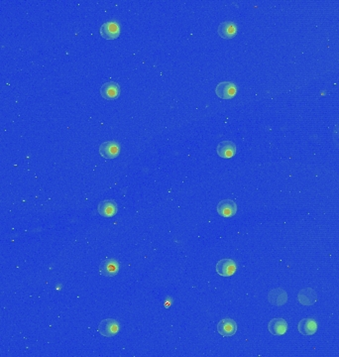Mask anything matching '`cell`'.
<instances>
[{
    "label": "cell",
    "instance_id": "16",
    "mask_svg": "<svg viewBox=\"0 0 339 357\" xmlns=\"http://www.w3.org/2000/svg\"><path fill=\"white\" fill-rule=\"evenodd\" d=\"M217 152L221 158H232L236 154V145L231 141H222L218 145Z\"/></svg>",
    "mask_w": 339,
    "mask_h": 357
},
{
    "label": "cell",
    "instance_id": "11",
    "mask_svg": "<svg viewBox=\"0 0 339 357\" xmlns=\"http://www.w3.org/2000/svg\"><path fill=\"white\" fill-rule=\"evenodd\" d=\"M218 33L223 39H232L237 34V26L232 21L222 22L218 28Z\"/></svg>",
    "mask_w": 339,
    "mask_h": 357
},
{
    "label": "cell",
    "instance_id": "10",
    "mask_svg": "<svg viewBox=\"0 0 339 357\" xmlns=\"http://www.w3.org/2000/svg\"><path fill=\"white\" fill-rule=\"evenodd\" d=\"M298 300L303 306H313L318 301V295L314 289L305 288L299 293Z\"/></svg>",
    "mask_w": 339,
    "mask_h": 357
},
{
    "label": "cell",
    "instance_id": "15",
    "mask_svg": "<svg viewBox=\"0 0 339 357\" xmlns=\"http://www.w3.org/2000/svg\"><path fill=\"white\" fill-rule=\"evenodd\" d=\"M268 300L270 302V304L275 305L277 307H280L286 304L287 300H288V296L287 293L283 290V289H275L272 290L269 295H268Z\"/></svg>",
    "mask_w": 339,
    "mask_h": 357
},
{
    "label": "cell",
    "instance_id": "4",
    "mask_svg": "<svg viewBox=\"0 0 339 357\" xmlns=\"http://www.w3.org/2000/svg\"><path fill=\"white\" fill-rule=\"evenodd\" d=\"M217 329H218V333L220 336H222L224 337H229L236 334L237 323L235 322V320H233L231 318H224V319H221L218 323Z\"/></svg>",
    "mask_w": 339,
    "mask_h": 357
},
{
    "label": "cell",
    "instance_id": "14",
    "mask_svg": "<svg viewBox=\"0 0 339 357\" xmlns=\"http://www.w3.org/2000/svg\"><path fill=\"white\" fill-rule=\"evenodd\" d=\"M298 329L302 336H313L318 331V324L313 318H303L299 321Z\"/></svg>",
    "mask_w": 339,
    "mask_h": 357
},
{
    "label": "cell",
    "instance_id": "5",
    "mask_svg": "<svg viewBox=\"0 0 339 357\" xmlns=\"http://www.w3.org/2000/svg\"><path fill=\"white\" fill-rule=\"evenodd\" d=\"M215 269H217L218 274H219L220 276L230 277L235 274L237 270V265L232 259H222V260L218 262L217 268Z\"/></svg>",
    "mask_w": 339,
    "mask_h": 357
},
{
    "label": "cell",
    "instance_id": "3",
    "mask_svg": "<svg viewBox=\"0 0 339 357\" xmlns=\"http://www.w3.org/2000/svg\"><path fill=\"white\" fill-rule=\"evenodd\" d=\"M120 28L117 22L109 21L102 24L100 27V35L107 40H114L119 37Z\"/></svg>",
    "mask_w": 339,
    "mask_h": 357
},
{
    "label": "cell",
    "instance_id": "6",
    "mask_svg": "<svg viewBox=\"0 0 339 357\" xmlns=\"http://www.w3.org/2000/svg\"><path fill=\"white\" fill-rule=\"evenodd\" d=\"M120 146L116 141H106L100 146V153L105 159H114L119 155Z\"/></svg>",
    "mask_w": 339,
    "mask_h": 357
},
{
    "label": "cell",
    "instance_id": "8",
    "mask_svg": "<svg viewBox=\"0 0 339 357\" xmlns=\"http://www.w3.org/2000/svg\"><path fill=\"white\" fill-rule=\"evenodd\" d=\"M100 94L104 100L113 101L116 100L120 94V86L117 83L109 82L103 84V85L100 88Z\"/></svg>",
    "mask_w": 339,
    "mask_h": 357
},
{
    "label": "cell",
    "instance_id": "12",
    "mask_svg": "<svg viewBox=\"0 0 339 357\" xmlns=\"http://www.w3.org/2000/svg\"><path fill=\"white\" fill-rule=\"evenodd\" d=\"M118 207L117 204L114 201L106 200L102 201L98 206V211L99 213L103 217H112L117 213Z\"/></svg>",
    "mask_w": 339,
    "mask_h": 357
},
{
    "label": "cell",
    "instance_id": "9",
    "mask_svg": "<svg viewBox=\"0 0 339 357\" xmlns=\"http://www.w3.org/2000/svg\"><path fill=\"white\" fill-rule=\"evenodd\" d=\"M100 272L102 276L114 277L119 272V263L115 259H106L103 260L100 266Z\"/></svg>",
    "mask_w": 339,
    "mask_h": 357
},
{
    "label": "cell",
    "instance_id": "7",
    "mask_svg": "<svg viewBox=\"0 0 339 357\" xmlns=\"http://www.w3.org/2000/svg\"><path fill=\"white\" fill-rule=\"evenodd\" d=\"M217 210L219 215L222 217H232L237 212V205L234 201L231 200H223L219 203L217 207Z\"/></svg>",
    "mask_w": 339,
    "mask_h": 357
},
{
    "label": "cell",
    "instance_id": "2",
    "mask_svg": "<svg viewBox=\"0 0 339 357\" xmlns=\"http://www.w3.org/2000/svg\"><path fill=\"white\" fill-rule=\"evenodd\" d=\"M237 92V86L232 82H222L215 87V93L221 100H230L235 96Z\"/></svg>",
    "mask_w": 339,
    "mask_h": 357
},
{
    "label": "cell",
    "instance_id": "1",
    "mask_svg": "<svg viewBox=\"0 0 339 357\" xmlns=\"http://www.w3.org/2000/svg\"><path fill=\"white\" fill-rule=\"evenodd\" d=\"M119 332V324L113 318H106L99 324V333L105 337H112Z\"/></svg>",
    "mask_w": 339,
    "mask_h": 357
},
{
    "label": "cell",
    "instance_id": "13",
    "mask_svg": "<svg viewBox=\"0 0 339 357\" xmlns=\"http://www.w3.org/2000/svg\"><path fill=\"white\" fill-rule=\"evenodd\" d=\"M268 330L273 336H283L287 333L288 323L283 318H273L268 324Z\"/></svg>",
    "mask_w": 339,
    "mask_h": 357
}]
</instances>
